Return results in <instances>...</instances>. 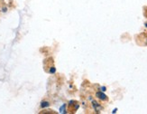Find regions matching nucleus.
Instances as JSON below:
<instances>
[{"label":"nucleus","mask_w":147,"mask_h":114,"mask_svg":"<svg viewBox=\"0 0 147 114\" xmlns=\"http://www.w3.org/2000/svg\"><path fill=\"white\" fill-rule=\"evenodd\" d=\"M91 102H92V108L97 113H99L102 110H103V107H102L98 102H97L96 100H92Z\"/></svg>","instance_id":"f257e3e1"},{"label":"nucleus","mask_w":147,"mask_h":114,"mask_svg":"<svg viewBox=\"0 0 147 114\" xmlns=\"http://www.w3.org/2000/svg\"><path fill=\"white\" fill-rule=\"evenodd\" d=\"M96 97H97L98 100H102V101H106L108 100L107 96L104 93V92H98L97 93H96Z\"/></svg>","instance_id":"f03ea898"},{"label":"nucleus","mask_w":147,"mask_h":114,"mask_svg":"<svg viewBox=\"0 0 147 114\" xmlns=\"http://www.w3.org/2000/svg\"><path fill=\"white\" fill-rule=\"evenodd\" d=\"M50 105V103L48 102V101H42V102L41 103V107L42 108H46Z\"/></svg>","instance_id":"7ed1b4c3"},{"label":"nucleus","mask_w":147,"mask_h":114,"mask_svg":"<svg viewBox=\"0 0 147 114\" xmlns=\"http://www.w3.org/2000/svg\"><path fill=\"white\" fill-rule=\"evenodd\" d=\"M65 107H66V105H63V106H62V107L61 108V110H60V111H61V113H62V112H63V113H66V110H65Z\"/></svg>","instance_id":"20e7f679"},{"label":"nucleus","mask_w":147,"mask_h":114,"mask_svg":"<svg viewBox=\"0 0 147 114\" xmlns=\"http://www.w3.org/2000/svg\"><path fill=\"white\" fill-rule=\"evenodd\" d=\"M51 73H54L55 72H56V69L54 68V67H51V69H50V71H49Z\"/></svg>","instance_id":"39448f33"},{"label":"nucleus","mask_w":147,"mask_h":114,"mask_svg":"<svg viewBox=\"0 0 147 114\" xmlns=\"http://www.w3.org/2000/svg\"><path fill=\"white\" fill-rule=\"evenodd\" d=\"M101 92H106L107 91V88L106 87H101Z\"/></svg>","instance_id":"423d86ee"},{"label":"nucleus","mask_w":147,"mask_h":114,"mask_svg":"<svg viewBox=\"0 0 147 114\" xmlns=\"http://www.w3.org/2000/svg\"><path fill=\"white\" fill-rule=\"evenodd\" d=\"M117 109H116V110H114V111H112V112H113V113H115V112H117Z\"/></svg>","instance_id":"0eeeda50"}]
</instances>
